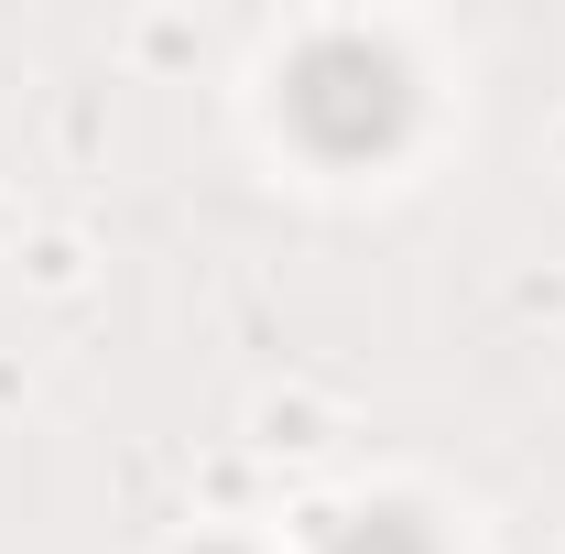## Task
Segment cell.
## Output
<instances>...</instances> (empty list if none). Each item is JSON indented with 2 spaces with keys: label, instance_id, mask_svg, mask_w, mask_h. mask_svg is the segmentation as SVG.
<instances>
[{
  "label": "cell",
  "instance_id": "1",
  "mask_svg": "<svg viewBox=\"0 0 565 554\" xmlns=\"http://www.w3.org/2000/svg\"><path fill=\"white\" fill-rule=\"evenodd\" d=\"M414 109H424L414 66L381 33H359V22L305 33L294 66H282V120H294L305 152H327V163H381L392 141L414 131Z\"/></svg>",
  "mask_w": 565,
  "mask_h": 554
},
{
  "label": "cell",
  "instance_id": "2",
  "mask_svg": "<svg viewBox=\"0 0 565 554\" xmlns=\"http://www.w3.org/2000/svg\"><path fill=\"white\" fill-rule=\"evenodd\" d=\"M316 554H446V544H435V522H424V511H403V500H370V511H338Z\"/></svg>",
  "mask_w": 565,
  "mask_h": 554
}]
</instances>
